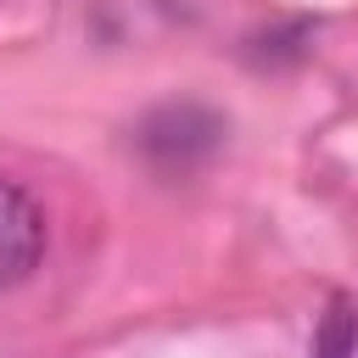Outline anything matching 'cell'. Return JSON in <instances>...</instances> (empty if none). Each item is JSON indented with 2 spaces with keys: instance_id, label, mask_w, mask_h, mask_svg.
Wrapping results in <instances>:
<instances>
[{
  "instance_id": "obj_1",
  "label": "cell",
  "mask_w": 358,
  "mask_h": 358,
  "mask_svg": "<svg viewBox=\"0 0 358 358\" xmlns=\"http://www.w3.org/2000/svg\"><path fill=\"white\" fill-rule=\"evenodd\" d=\"M39 252H45V213H39V201L22 185L0 179V291L22 285L39 268Z\"/></svg>"
}]
</instances>
